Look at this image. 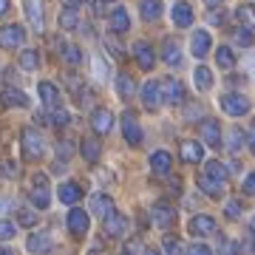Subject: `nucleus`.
I'll return each instance as SVG.
<instances>
[{
	"mask_svg": "<svg viewBox=\"0 0 255 255\" xmlns=\"http://www.w3.org/2000/svg\"><path fill=\"white\" fill-rule=\"evenodd\" d=\"M20 145H23V156H26L28 162H37V159H43V153H46V142H43L37 128H23Z\"/></svg>",
	"mask_w": 255,
	"mask_h": 255,
	"instance_id": "f257e3e1",
	"label": "nucleus"
},
{
	"mask_svg": "<svg viewBox=\"0 0 255 255\" xmlns=\"http://www.w3.org/2000/svg\"><path fill=\"white\" fill-rule=\"evenodd\" d=\"M221 111L227 114V117H247L250 114V100H247L244 94H238V91H230L221 97Z\"/></svg>",
	"mask_w": 255,
	"mask_h": 255,
	"instance_id": "f03ea898",
	"label": "nucleus"
},
{
	"mask_svg": "<svg viewBox=\"0 0 255 255\" xmlns=\"http://www.w3.org/2000/svg\"><path fill=\"white\" fill-rule=\"evenodd\" d=\"M184 97H187V88H184L182 80L167 77V80L162 82V102L164 105H182Z\"/></svg>",
	"mask_w": 255,
	"mask_h": 255,
	"instance_id": "7ed1b4c3",
	"label": "nucleus"
},
{
	"mask_svg": "<svg viewBox=\"0 0 255 255\" xmlns=\"http://www.w3.org/2000/svg\"><path fill=\"white\" fill-rule=\"evenodd\" d=\"M26 43V28L17 26V23H9V26L0 28V48H6V51H14Z\"/></svg>",
	"mask_w": 255,
	"mask_h": 255,
	"instance_id": "20e7f679",
	"label": "nucleus"
},
{
	"mask_svg": "<svg viewBox=\"0 0 255 255\" xmlns=\"http://www.w3.org/2000/svg\"><path fill=\"white\" fill-rule=\"evenodd\" d=\"M122 136H125V142L130 147H139L142 145V125H139L136 122V114H133V111H125V114H122Z\"/></svg>",
	"mask_w": 255,
	"mask_h": 255,
	"instance_id": "39448f33",
	"label": "nucleus"
},
{
	"mask_svg": "<svg viewBox=\"0 0 255 255\" xmlns=\"http://www.w3.org/2000/svg\"><path fill=\"white\" fill-rule=\"evenodd\" d=\"M199 136H201V142L210 145V147H221V145H224V136H221L219 122H216V119H210V117H204L199 122Z\"/></svg>",
	"mask_w": 255,
	"mask_h": 255,
	"instance_id": "423d86ee",
	"label": "nucleus"
},
{
	"mask_svg": "<svg viewBox=\"0 0 255 255\" xmlns=\"http://www.w3.org/2000/svg\"><path fill=\"white\" fill-rule=\"evenodd\" d=\"M28 199H31V204H34L37 210H46L48 204H51V193H48L46 173H37L34 176V187H31V193H28Z\"/></svg>",
	"mask_w": 255,
	"mask_h": 255,
	"instance_id": "0eeeda50",
	"label": "nucleus"
},
{
	"mask_svg": "<svg viewBox=\"0 0 255 255\" xmlns=\"http://www.w3.org/2000/svg\"><path fill=\"white\" fill-rule=\"evenodd\" d=\"M150 219H153V224L156 227H162V230H170L176 224V210H173V204H167V201H156L153 204V210H150Z\"/></svg>",
	"mask_w": 255,
	"mask_h": 255,
	"instance_id": "6e6552de",
	"label": "nucleus"
},
{
	"mask_svg": "<svg viewBox=\"0 0 255 255\" xmlns=\"http://www.w3.org/2000/svg\"><path fill=\"white\" fill-rule=\"evenodd\" d=\"M46 0H23V9H26V17H28V26L34 31H43L46 28Z\"/></svg>",
	"mask_w": 255,
	"mask_h": 255,
	"instance_id": "1a4fd4ad",
	"label": "nucleus"
},
{
	"mask_svg": "<svg viewBox=\"0 0 255 255\" xmlns=\"http://www.w3.org/2000/svg\"><path fill=\"white\" fill-rule=\"evenodd\" d=\"M102 230H105V236L108 238H125L128 233V219L122 216V213H108L105 219H102Z\"/></svg>",
	"mask_w": 255,
	"mask_h": 255,
	"instance_id": "9d476101",
	"label": "nucleus"
},
{
	"mask_svg": "<svg viewBox=\"0 0 255 255\" xmlns=\"http://www.w3.org/2000/svg\"><path fill=\"white\" fill-rule=\"evenodd\" d=\"M65 224H68V233L71 236H85L88 233V227H91V219H88V213L85 210H80V207H74V210H68V219H65Z\"/></svg>",
	"mask_w": 255,
	"mask_h": 255,
	"instance_id": "9b49d317",
	"label": "nucleus"
},
{
	"mask_svg": "<svg viewBox=\"0 0 255 255\" xmlns=\"http://www.w3.org/2000/svg\"><path fill=\"white\" fill-rule=\"evenodd\" d=\"M210 48H213V37H210L207 28H196L190 37V54L193 57H207L210 54Z\"/></svg>",
	"mask_w": 255,
	"mask_h": 255,
	"instance_id": "f8f14e48",
	"label": "nucleus"
},
{
	"mask_svg": "<svg viewBox=\"0 0 255 255\" xmlns=\"http://www.w3.org/2000/svg\"><path fill=\"white\" fill-rule=\"evenodd\" d=\"M142 105L147 111H159V105H162V82L147 80L142 85Z\"/></svg>",
	"mask_w": 255,
	"mask_h": 255,
	"instance_id": "ddd939ff",
	"label": "nucleus"
},
{
	"mask_svg": "<svg viewBox=\"0 0 255 255\" xmlns=\"http://www.w3.org/2000/svg\"><path fill=\"white\" fill-rule=\"evenodd\" d=\"M196 184H199V190L204 193V196H210V199H221V196H224V190H227L221 179H213V176H207L204 170L196 176Z\"/></svg>",
	"mask_w": 255,
	"mask_h": 255,
	"instance_id": "4468645a",
	"label": "nucleus"
},
{
	"mask_svg": "<svg viewBox=\"0 0 255 255\" xmlns=\"http://www.w3.org/2000/svg\"><path fill=\"white\" fill-rule=\"evenodd\" d=\"M216 230H219V224H216V219H213V216L199 213V216H193V219H190V233L196 238H207V236H213Z\"/></svg>",
	"mask_w": 255,
	"mask_h": 255,
	"instance_id": "2eb2a0df",
	"label": "nucleus"
},
{
	"mask_svg": "<svg viewBox=\"0 0 255 255\" xmlns=\"http://www.w3.org/2000/svg\"><path fill=\"white\" fill-rule=\"evenodd\" d=\"M91 128L97 136H105L111 133V128H114V114L108 108H94L91 111Z\"/></svg>",
	"mask_w": 255,
	"mask_h": 255,
	"instance_id": "dca6fc26",
	"label": "nucleus"
},
{
	"mask_svg": "<svg viewBox=\"0 0 255 255\" xmlns=\"http://www.w3.org/2000/svg\"><path fill=\"white\" fill-rule=\"evenodd\" d=\"M179 156H182L184 164H201L204 162V147H201V142L184 139L182 145H179Z\"/></svg>",
	"mask_w": 255,
	"mask_h": 255,
	"instance_id": "f3484780",
	"label": "nucleus"
},
{
	"mask_svg": "<svg viewBox=\"0 0 255 255\" xmlns=\"http://www.w3.org/2000/svg\"><path fill=\"white\" fill-rule=\"evenodd\" d=\"M133 60H136V65L142 68V71H153V65H156V54H153V48H150V43L139 40L136 46H133Z\"/></svg>",
	"mask_w": 255,
	"mask_h": 255,
	"instance_id": "a211bd4d",
	"label": "nucleus"
},
{
	"mask_svg": "<svg viewBox=\"0 0 255 255\" xmlns=\"http://www.w3.org/2000/svg\"><path fill=\"white\" fill-rule=\"evenodd\" d=\"M150 170H153V176H170V170H173V156L167 153V150H156L150 156Z\"/></svg>",
	"mask_w": 255,
	"mask_h": 255,
	"instance_id": "6ab92c4d",
	"label": "nucleus"
},
{
	"mask_svg": "<svg viewBox=\"0 0 255 255\" xmlns=\"http://www.w3.org/2000/svg\"><path fill=\"white\" fill-rule=\"evenodd\" d=\"M37 94H40V100H43V105L48 111L60 108V88H57L54 82H40L37 85Z\"/></svg>",
	"mask_w": 255,
	"mask_h": 255,
	"instance_id": "aec40b11",
	"label": "nucleus"
},
{
	"mask_svg": "<svg viewBox=\"0 0 255 255\" xmlns=\"http://www.w3.org/2000/svg\"><path fill=\"white\" fill-rule=\"evenodd\" d=\"M0 102H3L6 108H26L28 97L20 91V88H14V85H6V88H3V94H0Z\"/></svg>",
	"mask_w": 255,
	"mask_h": 255,
	"instance_id": "412c9836",
	"label": "nucleus"
},
{
	"mask_svg": "<svg viewBox=\"0 0 255 255\" xmlns=\"http://www.w3.org/2000/svg\"><path fill=\"white\" fill-rule=\"evenodd\" d=\"M88 210H91L94 216L105 219L108 213H114V199H111V196H105V193H94L91 201H88Z\"/></svg>",
	"mask_w": 255,
	"mask_h": 255,
	"instance_id": "4be33fe9",
	"label": "nucleus"
},
{
	"mask_svg": "<svg viewBox=\"0 0 255 255\" xmlns=\"http://www.w3.org/2000/svg\"><path fill=\"white\" fill-rule=\"evenodd\" d=\"M162 60L167 65H179L182 63V43L176 40V37H167L162 43Z\"/></svg>",
	"mask_w": 255,
	"mask_h": 255,
	"instance_id": "5701e85b",
	"label": "nucleus"
},
{
	"mask_svg": "<svg viewBox=\"0 0 255 255\" xmlns=\"http://www.w3.org/2000/svg\"><path fill=\"white\" fill-rule=\"evenodd\" d=\"M193 20H196L193 6H190V3H184V0H179V3L173 6V23L179 28H187V26H193Z\"/></svg>",
	"mask_w": 255,
	"mask_h": 255,
	"instance_id": "b1692460",
	"label": "nucleus"
},
{
	"mask_svg": "<svg viewBox=\"0 0 255 255\" xmlns=\"http://www.w3.org/2000/svg\"><path fill=\"white\" fill-rule=\"evenodd\" d=\"M108 23H111V31H114V34L130 31V17H128V9H122V6H117V9L108 14Z\"/></svg>",
	"mask_w": 255,
	"mask_h": 255,
	"instance_id": "393cba45",
	"label": "nucleus"
},
{
	"mask_svg": "<svg viewBox=\"0 0 255 255\" xmlns=\"http://www.w3.org/2000/svg\"><path fill=\"white\" fill-rule=\"evenodd\" d=\"M139 14L145 23H153V20L162 17V0H139Z\"/></svg>",
	"mask_w": 255,
	"mask_h": 255,
	"instance_id": "a878e982",
	"label": "nucleus"
},
{
	"mask_svg": "<svg viewBox=\"0 0 255 255\" xmlns=\"http://www.w3.org/2000/svg\"><path fill=\"white\" fill-rule=\"evenodd\" d=\"M82 199V187L77 182H65V184H60V201L63 204H68V207H74L77 201Z\"/></svg>",
	"mask_w": 255,
	"mask_h": 255,
	"instance_id": "bb28decb",
	"label": "nucleus"
},
{
	"mask_svg": "<svg viewBox=\"0 0 255 255\" xmlns=\"http://www.w3.org/2000/svg\"><path fill=\"white\" fill-rule=\"evenodd\" d=\"M244 145H247V136H244V130L233 125V128H230V133L224 136V147H227L230 153H238V150H241Z\"/></svg>",
	"mask_w": 255,
	"mask_h": 255,
	"instance_id": "cd10ccee",
	"label": "nucleus"
},
{
	"mask_svg": "<svg viewBox=\"0 0 255 255\" xmlns=\"http://www.w3.org/2000/svg\"><path fill=\"white\" fill-rule=\"evenodd\" d=\"M26 250L28 253H48L51 250V238L46 236V233H31L26 241Z\"/></svg>",
	"mask_w": 255,
	"mask_h": 255,
	"instance_id": "c85d7f7f",
	"label": "nucleus"
},
{
	"mask_svg": "<svg viewBox=\"0 0 255 255\" xmlns=\"http://www.w3.org/2000/svg\"><path fill=\"white\" fill-rule=\"evenodd\" d=\"M80 153L88 164H97L100 162V142L97 139H82L80 142Z\"/></svg>",
	"mask_w": 255,
	"mask_h": 255,
	"instance_id": "c756f323",
	"label": "nucleus"
},
{
	"mask_svg": "<svg viewBox=\"0 0 255 255\" xmlns=\"http://www.w3.org/2000/svg\"><path fill=\"white\" fill-rule=\"evenodd\" d=\"M193 80H196V88H199L201 94H207L210 88H213V74H210V68L207 65H199V68H196V71H193Z\"/></svg>",
	"mask_w": 255,
	"mask_h": 255,
	"instance_id": "7c9ffc66",
	"label": "nucleus"
},
{
	"mask_svg": "<svg viewBox=\"0 0 255 255\" xmlns=\"http://www.w3.org/2000/svg\"><path fill=\"white\" fill-rule=\"evenodd\" d=\"M204 173L213 176V179H221V182H227V176H230V167L224 162H219V159H210L207 164H204Z\"/></svg>",
	"mask_w": 255,
	"mask_h": 255,
	"instance_id": "2f4dec72",
	"label": "nucleus"
},
{
	"mask_svg": "<svg viewBox=\"0 0 255 255\" xmlns=\"http://www.w3.org/2000/svg\"><path fill=\"white\" fill-rule=\"evenodd\" d=\"M117 94L122 97V100H130V97L136 94V82L130 80L128 74H119L117 77Z\"/></svg>",
	"mask_w": 255,
	"mask_h": 255,
	"instance_id": "473e14b6",
	"label": "nucleus"
},
{
	"mask_svg": "<svg viewBox=\"0 0 255 255\" xmlns=\"http://www.w3.org/2000/svg\"><path fill=\"white\" fill-rule=\"evenodd\" d=\"M60 28H63V31L80 28V14H77V9H68V6H65L63 14H60Z\"/></svg>",
	"mask_w": 255,
	"mask_h": 255,
	"instance_id": "72a5a7b5",
	"label": "nucleus"
},
{
	"mask_svg": "<svg viewBox=\"0 0 255 255\" xmlns=\"http://www.w3.org/2000/svg\"><path fill=\"white\" fill-rule=\"evenodd\" d=\"M216 63H219V68H233L236 65V51L230 46H219L216 48Z\"/></svg>",
	"mask_w": 255,
	"mask_h": 255,
	"instance_id": "f704fd0d",
	"label": "nucleus"
},
{
	"mask_svg": "<svg viewBox=\"0 0 255 255\" xmlns=\"http://www.w3.org/2000/svg\"><path fill=\"white\" fill-rule=\"evenodd\" d=\"M37 65H40V54H37L34 48H26V51H20V68H26V71H34Z\"/></svg>",
	"mask_w": 255,
	"mask_h": 255,
	"instance_id": "c9c22d12",
	"label": "nucleus"
},
{
	"mask_svg": "<svg viewBox=\"0 0 255 255\" xmlns=\"http://www.w3.org/2000/svg\"><path fill=\"white\" fill-rule=\"evenodd\" d=\"M236 20L238 23H244V26H250V28H255V6H238Z\"/></svg>",
	"mask_w": 255,
	"mask_h": 255,
	"instance_id": "e433bc0d",
	"label": "nucleus"
},
{
	"mask_svg": "<svg viewBox=\"0 0 255 255\" xmlns=\"http://www.w3.org/2000/svg\"><path fill=\"white\" fill-rule=\"evenodd\" d=\"M253 40H255V28H250V26H241L236 28V43L238 46H253Z\"/></svg>",
	"mask_w": 255,
	"mask_h": 255,
	"instance_id": "4c0bfd02",
	"label": "nucleus"
},
{
	"mask_svg": "<svg viewBox=\"0 0 255 255\" xmlns=\"http://www.w3.org/2000/svg\"><path fill=\"white\" fill-rule=\"evenodd\" d=\"M63 48V60H65V65H80L82 63V51H80V46H60Z\"/></svg>",
	"mask_w": 255,
	"mask_h": 255,
	"instance_id": "58836bf2",
	"label": "nucleus"
},
{
	"mask_svg": "<svg viewBox=\"0 0 255 255\" xmlns=\"http://www.w3.org/2000/svg\"><path fill=\"white\" fill-rule=\"evenodd\" d=\"M91 68H94V77H97L100 82L108 80V65H105V60H102L100 54H94V57H91Z\"/></svg>",
	"mask_w": 255,
	"mask_h": 255,
	"instance_id": "ea45409f",
	"label": "nucleus"
},
{
	"mask_svg": "<svg viewBox=\"0 0 255 255\" xmlns=\"http://www.w3.org/2000/svg\"><path fill=\"white\" fill-rule=\"evenodd\" d=\"M102 43H105V48L111 51V57H117V60H122V57H125V48H122V43H117V37H114V34H108Z\"/></svg>",
	"mask_w": 255,
	"mask_h": 255,
	"instance_id": "a19ab883",
	"label": "nucleus"
},
{
	"mask_svg": "<svg viewBox=\"0 0 255 255\" xmlns=\"http://www.w3.org/2000/svg\"><path fill=\"white\" fill-rule=\"evenodd\" d=\"M51 125H57V128H65L68 122H71V117H68V111H63V108H54L51 111V119H48Z\"/></svg>",
	"mask_w": 255,
	"mask_h": 255,
	"instance_id": "79ce46f5",
	"label": "nucleus"
},
{
	"mask_svg": "<svg viewBox=\"0 0 255 255\" xmlns=\"http://www.w3.org/2000/svg\"><path fill=\"white\" fill-rule=\"evenodd\" d=\"M17 221L23 224V227H34V224H37V213H34V210H28V207H23L17 213Z\"/></svg>",
	"mask_w": 255,
	"mask_h": 255,
	"instance_id": "37998d69",
	"label": "nucleus"
},
{
	"mask_svg": "<svg viewBox=\"0 0 255 255\" xmlns=\"http://www.w3.org/2000/svg\"><path fill=\"white\" fill-rule=\"evenodd\" d=\"M14 233H17V227H14L11 221H0V241H9V238H14Z\"/></svg>",
	"mask_w": 255,
	"mask_h": 255,
	"instance_id": "c03bdc74",
	"label": "nucleus"
},
{
	"mask_svg": "<svg viewBox=\"0 0 255 255\" xmlns=\"http://www.w3.org/2000/svg\"><path fill=\"white\" fill-rule=\"evenodd\" d=\"M162 250H164V253H182L184 244L179 241V238H164V241H162Z\"/></svg>",
	"mask_w": 255,
	"mask_h": 255,
	"instance_id": "a18cd8bd",
	"label": "nucleus"
},
{
	"mask_svg": "<svg viewBox=\"0 0 255 255\" xmlns=\"http://www.w3.org/2000/svg\"><path fill=\"white\" fill-rule=\"evenodd\" d=\"M17 173H20L17 162H3V164H0V176H6V179H14Z\"/></svg>",
	"mask_w": 255,
	"mask_h": 255,
	"instance_id": "49530a36",
	"label": "nucleus"
},
{
	"mask_svg": "<svg viewBox=\"0 0 255 255\" xmlns=\"http://www.w3.org/2000/svg\"><path fill=\"white\" fill-rule=\"evenodd\" d=\"M224 216H227V219H238V216H241V204H238L236 199L227 201V204H224Z\"/></svg>",
	"mask_w": 255,
	"mask_h": 255,
	"instance_id": "de8ad7c7",
	"label": "nucleus"
},
{
	"mask_svg": "<svg viewBox=\"0 0 255 255\" xmlns=\"http://www.w3.org/2000/svg\"><path fill=\"white\" fill-rule=\"evenodd\" d=\"M147 247L145 241H139V238H130V241H125V253H145Z\"/></svg>",
	"mask_w": 255,
	"mask_h": 255,
	"instance_id": "09e8293b",
	"label": "nucleus"
},
{
	"mask_svg": "<svg viewBox=\"0 0 255 255\" xmlns=\"http://www.w3.org/2000/svg\"><path fill=\"white\" fill-rule=\"evenodd\" d=\"M207 20L213 23V26H221V23H224V11H221L219 6H213V9L207 11Z\"/></svg>",
	"mask_w": 255,
	"mask_h": 255,
	"instance_id": "8fccbe9b",
	"label": "nucleus"
},
{
	"mask_svg": "<svg viewBox=\"0 0 255 255\" xmlns=\"http://www.w3.org/2000/svg\"><path fill=\"white\" fill-rule=\"evenodd\" d=\"M241 190H244V196H255V170L244 179V184H241Z\"/></svg>",
	"mask_w": 255,
	"mask_h": 255,
	"instance_id": "3c124183",
	"label": "nucleus"
},
{
	"mask_svg": "<svg viewBox=\"0 0 255 255\" xmlns=\"http://www.w3.org/2000/svg\"><path fill=\"white\" fill-rule=\"evenodd\" d=\"M219 250H221V253H238V250H241V244H236V241H230V238H224Z\"/></svg>",
	"mask_w": 255,
	"mask_h": 255,
	"instance_id": "603ef678",
	"label": "nucleus"
},
{
	"mask_svg": "<svg viewBox=\"0 0 255 255\" xmlns=\"http://www.w3.org/2000/svg\"><path fill=\"white\" fill-rule=\"evenodd\" d=\"M187 253H196V255H210V247H207V244H187Z\"/></svg>",
	"mask_w": 255,
	"mask_h": 255,
	"instance_id": "864d4df0",
	"label": "nucleus"
},
{
	"mask_svg": "<svg viewBox=\"0 0 255 255\" xmlns=\"http://www.w3.org/2000/svg\"><path fill=\"white\" fill-rule=\"evenodd\" d=\"M247 147L255 153V122L250 125V130H247Z\"/></svg>",
	"mask_w": 255,
	"mask_h": 255,
	"instance_id": "5fc2aeb1",
	"label": "nucleus"
},
{
	"mask_svg": "<svg viewBox=\"0 0 255 255\" xmlns=\"http://www.w3.org/2000/svg\"><path fill=\"white\" fill-rule=\"evenodd\" d=\"M241 250H244V253H255V233H250V238L241 244Z\"/></svg>",
	"mask_w": 255,
	"mask_h": 255,
	"instance_id": "6e6d98bb",
	"label": "nucleus"
},
{
	"mask_svg": "<svg viewBox=\"0 0 255 255\" xmlns=\"http://www.w3.org/2000/svg\"><path fill=\"white\" fill-rule=\"evenodd\" d=\"M11 210V199H6V196H0V216H6Z\"/></svg>",
	"mask_w": 255,
	"mask_h": 255,
	"instance_id": "4d7b16f0",
	"label": "nucleus"
},
{
	"mask_svg": "<svg viewBox=\"0 0 255 255\" xmlns=\"http://www.w3.org/2000/svg\"><path fill=\"white\" fill-rule=\"evenodd\" d=\"M57 153H63V159H65L68 153H71V145H68V139H63V142L57 145Z\"/></svg>",
	"mask_w": 255,
	"mask_h": 255,
	"instance_id": "13d9d810",
	"label": "nucleus"
},
{
	"mask_svg": "<svg viewBox=\"0 0 255 255\" xmlns=\"http://www.w3.org/2000/svg\"><path fill=\"white\" fill-rule=\"evenodd\" d=\"M63 6H68V9H80V6H85V0H63Z\"/></svg>",
	"mask_w": 255,
	"mask_h": 255,
	"instance_id": "bf43d9fd",
	"label": "nucleus"
},
{
	"mask_svg": "<svg viewBox=\"0 0 255 255\" xmlns=\"http://www.w3.org/2000/svg\"><path fill=\"white\" fill-rule=\"evenodd\" d=\"M102 3H105V0H94V3H91V11H94V14H102Z\"/></svg>",
	"mask_w": 255,
	"mask_h": 255,
	"instance_id": "052dcab7",
	"label": "nucleus"
},
{
	"mask_svg": "<svg viewBox=\"0 0 255 255\" xmlns=\"http://www.w3.org/2000/svg\"><path fill=\"white\" fill-rule=\"evenodd\" d=\"M11 9V0H0V14H6Z\"/></svg>",
	"mask_w": 255,
	"mask_h": 255,
	"instance_id": "680f3d73",
	"label": "nucleus"
},
{
	"mask_svg": "<svg viewBox=\"0 0 255 255\" xmlns=\"http://www.w3.org/2000/svg\"><path fill=\"white\" fill-rule=\"evenodd\" d=\"M227 167H230V173H238V170H241V162H236V159H233Z\"/></svg>",
	"mask_w": 255,
	"mask_h": 255,
	"instance_id": "e2e57ef3",
	"label": "nucleus"
},
{
	"mask_svg": "<svg viewBox=\"0 0 255 255\" xmlns=\"http://www.w3.org/2000/svg\"><path fill=\"white\" fill-rule=\"evenodd\" d=\"M204 3H207V9H213V6H221L224 0H204Z\"/></svg>",
	"mask_w": 255,
	"mask_h": 255,
	"instance_id": "0e129e2a",
	"label": "nucleus"
},
{
	"mask_svg": "<svg viewBox=\"0 0 255 255\" xmlns=\"http://www.w3.org/2000/svg\"><path fill=\"white\" fill-rule=\"evenodd\" d=\"M250 233H255V216L250 219Z\"/></svg>",
	"mask_w": 255,
	"mask_h": 255,
	"instance_id": "69168bd1",
	"label": "nucleus"
},
{
	"mask_svg": "<svg viewBox=\"0 0 255 255\" xmlns=\"http://www.w3.org/2000/svg\"><path fill=\"white\" fill-rule=\"evenodd\" d=\"M105 3H114V0H105Z\"/></svg>",
	"mask_w": 255,
	"mask_h": 255,
	"instance_id": "338daca9",
	"label": "nucleus"
}]
</instances>
